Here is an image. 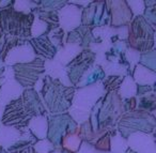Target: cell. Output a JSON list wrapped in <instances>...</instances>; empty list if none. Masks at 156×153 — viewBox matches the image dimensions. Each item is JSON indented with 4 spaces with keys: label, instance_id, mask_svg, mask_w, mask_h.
Wrapping results in <instances>:
<instances>
[{
    "label": "cell",
    "instance_id": "1",
    "mask_svg": "<svg viewBox=\"0 0 156 153\" xmlns=\"http://www.w3.org/2000/svg\"><path fill=\"white\" fill-rule=\"evenodd\" d=\"M43 95L44 101L51 112H62L69 109L73 100L74 89L64 87L60 82H56L50 76H46L44 80Z\"/></svg>",
    "mask_w": 156,
    "mask_h": 153
},
{
    "label": "cell",
    "instance_id": "2",
    "mask_svg": "<svg viewBox=\"0 0 156 153\" xmlns=\"http://www.w3.org/2000/svg\"><path fill=\"white\" fill-rule=\"evenodd\" d=\"M34 16L32 13L24 14L13 9L0 12V31L11 35V37H28Z\"/></svg>",
    "mask_w": 156,
    "mask_h": 153
},
{
    "label": "cell",
    "instance_id": "3",
    "mask_svg": "<svg viewBox=\"0 0 156 153\" xmlns=\"http://www.w3.org/2000/svg\"><path fill=\"white\" fill-rule=\"evenodd\" d=\"M129 44L133 48L141 52H150L154 45V28L142 16L134 20L129 29Z\"/></svg>",
    "mask_w": 156,
    "mask_h": 153
},
{
    "label": "cell",
    "instance_id": "4",
    "mask_svg": "<svg viewBox=\"0 0 156 153\" xmlns=\"http://www.w3.org/2000/svg\"><path fill=\"white\" fill-rule=\"evenodd\" d=\"M42 59H35L29 63H17L13 67L15 78L20 86L32 88L37 82V78L45 72V67Z\"/></svg>",
    "mask_w": 156,
    "mask_h": 153
},
{
    "label": "cell",
    "instance_id": "5",
    "mask_svg": "<svg viewBox=\"0 0 156 153\" xmlns=\"http://www.w3.org/2000/svg\"><path fill=\"white\" fill-rule=\"evenodd\" d=\"M49 132H48V138L52 144H61L62 139L69 134H74L72 132V127H76V123L69 115H60L55 116L49 123Z\"/></svg>",
    "mask_w": 156,
    "mask_h": 153
},
{
    "label": "cell",
    "instance_id": "6",
    "mask_svg": "<svg viewBox=\"0 0 156 153\" xmlns=\"http://www.w3.org/2000/svg\"><path fill=\"white\" fill-rule=\"evenodd\" d=\"M30 43L32 44V46H33L32 48L35 52V54L39 55V56L50 59L56 54V47L52 45L49 38H48L47 35H45V33L40 35V37L35 38V39H32Z\"/></svg>",
    "mask_w": 156,
    "mask_h": 153
},
{
    "label": "cell",
    "instance_id": "7",
    "mask_svg": "<svg viewBox=\"0 0 156 153\" xmlns=\"http://www.w3.org/2000/svg\"><path fill=\"white\" fill-rule=\"evenodd\" d=\"M154 94H152L151 97H144V99H141L140 103H139L138 107L140 109H144L147 110V111H151V110L154 109V106H155V101H154Z\"/></svg>",
    "mask_w": 156,
    "mask_h": 153
},
{
    "label": "cell",
    "instance_id": "8",
    "mask_svg": "<svg viewBox=\"0 0 156 153\" xmlns=\"http://www.w3.org/2000/svg\"><path fill=\"white\" fill-rule=\"evenodd\" d=\"M18 153H37V151H35L33 148H31V147H29V148L25 149V150L20 151V152H18Z\"/></svg>",
    "mask_w": 156,
    "mask_h": 153
},
{
    "label": "cell",
    "instance_id": "9",
    "mask_svg": "<svg viewBox=\"0 0 156 153\" xmlns=\"http://www.w3.org/2000/svg\"><path fill=\"white\" fill-rule=\"evenodd\" d=\"M52 153H72V152H71V151L65 150L64 148H62V149H60V150H58V149H57V150H55Z\"/></svg>",
    "mask_w": 156,
    "mask_h": 153
},
{
    "label": "cell",
    "instance_id": "10",
    "mask_svg": "<svg viewBox=\"0 0 156 153\" xmlns=\"http://www.w3.org/2000/svg\"><path fill=\"white\" fill-rule=\"evenodd\" d=\"M0 153H9L8 151H5V149H3L2 146H0Z\"/></svg>",
    "mask_w": 156,
    "mask_h": 153
},
{
    "label": "cell",
    "instance_id": "11",
    "mask_svg": "<svg viewBox=\"0 0 156 153\" xmlns=\"http://www.w3.org/2000/svg\"><path fill=\"white\" fill-rule=\"evenodd\" d=\"M2 71H3V69H0V75L2 74Z\"/></svg>",
    "mask_w": 156,
    "mask_h": 153
}]
</instances>
